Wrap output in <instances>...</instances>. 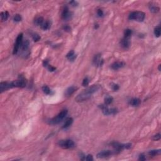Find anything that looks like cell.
I'll list each match as a JSON object with an SVG mask.
<instances>
[{
	"mask_svg": "<svg viewBox=\"0 0 161 161\" xmlns=\"http://www.w3.org/2000/svg\"><path fill=\"white\" fill-rule=\"evenodd\" d=\"M145 17V13L142 11H133L130 14L129 18L130 20H135L137 22H143Z\"/></svg>",
	"mask_w": 161,
	"mask_h": 161,
	"instance_id": "3957f363",
	"label": "cell"
},
{
	"mask_svg": "<svg viewBox=\"0 0 161 161\" xmlns=\"http://www.w3.org/2000/svg\"><path fill=\"white\" fill-rule=\"evenodd\" d=\"M41 27H42V29L44 30H49L51 27V22L49 20H47L45 22H44L43 25L41 26Z\"/></svg>",
	"mask_w": 161,
	"mask_h": 161,
	"instance_id": "ffe728a7",
	"label": "cell"
},
{
	"mask_svg": "<svg viewBox=\"0 0 161 161\" xmlns=\"http://www.w3.org/2000/svg\"><path fill=\"white\" fill-rule=\"evenodd\" d=\"M138 160L141 161H144L146 160V157H145V156L143 154H140L139 156V158H138Z\"/></svg>",
	"mask_w": 161,
	"mask_h": 161,
	"instance_id": "74e56055",
	"label": "cell"
},
{
	"mask_svg": "<svg viewBox=\"0 0 161 161\" xmlns=\"http://www.w3.org/2000/svg\"><path fill=\"white\" fill-rule=\"evenodd\" d=\"M92 62H93V64L94 65L98 66V67H100V66L103 65V63H104V59L102 57L101 55L100 54H96L94 55Z\"/></svg>",
	"mask_w": 161,
	"mask_h": 161,
	"instance_id": "52a82bcc",
	"label": "cell"
},
{
	"mask_svg": "<svg viewBox=\"0 0 161 161\" xmlns=\"http://www.w3.org/2000/svg\"><path fill=\"white\" fill-rule=\"evenodd\" d=\"M86 160L87 161H93V157H92V155H90V154H89V155H87V156H86Z\"/></svg>",
	"mask_w": 161,
	"mask_h": 161,
	"instance_id": "8d00e7d4",
	"label": "cell"
},
{
	"mask_svg": "<svg viewBox=\"0 0 161 161\" xmlns=\"http://www.w3.org/2000/svg\"><path fill=\"white\" fill-rule=\"evenodd\" d=\"M161 64H160V65H159V67H158V69H159V71H161Z\"/></svg>",
	"mask_w": 161,
	"mask_h": 161,
	"instance_id": "b9f144b4",
	"label": "cell"
},
{
	"mask_svg": "<svg viewBox=\"0 0 161 161\" xmlns=\"http://www.w3.org/2000/svg\"><path fill=\"white\" fill-rule=\"evenodd\" d=\"M161 153V149H158V150H150V151L148 152V154L150 156H152V157H154V156H157V155H160Z\"/></svg>",
	"mask_w": 161,
	"mask_h": 161,
	"instance_id": "603a6c76",
	"label": "cell"
},
{
	"mask_svg": "<svg viewBox=\"0 0 161 161\" xmlns=\"http://www.w3.org/2000/svg\"><path fill=\"white\" fill-rule=\"evenodd\" d=\"M97 15H98L99 17H102V16H103V15H104L103 10L101 9H98V11H97Z\"/></svg>",
	"mask_w": 161,
	"mask_h": 161,
	"instance_id": "d590c367",
	"label": "cell"
},
{
	"mask_svg": "<svg viewBox=\"0 0 161 161\" xmlns=\"http://www.w3.org/2000/svg\"><path fill=\"white\" fill-rule=\"evenodd\" d=\"M100 108H101L103 113L105 115H115L118 113V110L116 108H109L107 105H100Z\"/></svg>",
	"mask_w": 161,
	"mask_h": 161,
	"instance_id": "5b68a950",
	"label": "cell"
},
{
	"mask_svg": "<svg viewBox=\"0 0 161 161\" xmlns=\"http://www.w3.org/2000/svg\"><path fill=\"white\" fill-rule=\"evenodd\" d=\"M47 68L49 69V71H51V72H53V71H54L56 70V68H55V67H53L52 65H48V66H47Z\"/></svg>",
	"mask_w": 161,
	"mask_h": 161,
	"instance_id": "e575fe53",
	"label": "cell"
},
{
	"mask_svg": "<svg viewBox=\"0 0 161 161\" xmlns=\"http://www.w3.org/2000/svg\"><path fill=\"white\" fill-rule=\"evenodd\" d=\"M73 123V118L71 117L67 118H66V120H65V122L64 123L63 126H62V129H66L67 127H69Z\"/></svg>",
	"mask_w": 161,
	"mask_h": 161,
	"instance_id": "d6986e66",
	"label": "cell"
},
{
	"mask_svg": "<svg viewBox=\"0 0 161 161\" xmlns=\"http://www.w3.org/2000/svg\"><path fill=\"white\" fill-rule=\"evenodd\" d=\"M11 88H13L12 86H11V83H8V82H1L0 83V91H1V92H3L5 91H6Z\"/></svg>",
	"mask_w": 161,
	"mask_h": 161,
	"instance_id": "7c38bea8",
	"label": "cell"
},
{
	"mask_svg": "<svg viewBox=\"0 0 161 161\" xmlns=\"http://www.w3.org/2000/svg\"><path fill=\"white\" fill-rule=\"evenodd\" d=\"M22 40H23V33H20V34L18 35L16 39V42H15V45H14V49H13V55L16 54L18 53L19 49L21 47L22 42H23Z\"/></svg>",
	"mask_w": 161,
	"mask_h": 161,
	"instance_id": "8992f818",
	"label": "cell"
},
{
	"mask_svg": "<svg viewBox=\"0 0 161 161\" xmlns=\"http://www.w3.org/2000/svg\"><path fill=\"white\" fill-rule=\"evenodd\" d=\"M64 30L67 32H70L71 31V28L69 25H64L63 27Z\"/></svg>",
	"mask_w": 161,
	"mask_h": 161,
	"instance_id": "836d02e7",
	"label": "cell"
},
{
	"mask_svg": "<svg viewBox=\"0 0 161 161\" xmlns=\"http://www.w3.org/2000/svg\"><path fill=\"white\" fill-rule=\"evenodd\" d=\"M59 146L64 149L72 148L75 146V143L72 140H62L58 142Z\"/></svg>",
	"mask_w": 161,
	"mask_h": 161,
	"instance_id": "277c9868",
	"label": "cell"
},
{
	"mask_svg": "<svg viewBox=\"0 0 161 161\" xmlns=\"http://www.w3.org/2000/svg\"><path fill=\"white\" fill-rule=\"evenodd\" d=\"M67 115V110H64L60 113H59L55 117L53 118L51 120L49 121V124L50 125H57L60 122H61L63 120L66 115Z\"/></svg>",
	"mask_w": 161,
	"mask_h": 161,
	"instance_id": "7a4b0ae2",
	"label": "cell"
},
{
	"mask_svg": "<svg viewBox=\"0 0 161 161\" xmlns=\"http://www.w3.org/2000/svg\"><path fill=\"white\" fill-rule=\"evenodd\" d=\"M35 24L37 26H42L44 23V19L42 16H39L35 20Z\"/></svg>",
	"mask_w": 161,
	"mask_h": 161,
	"instance_id": "44dd1931",
	"label": "cell"
},
{
	"mask_svg": "<svg viewBox=\"0 0 161 161\" xmlns=\"http://www.w3.org/2000/svg\"><path fill=\"white\" fill-rule=\"evenodd\" d=\"M113 101V97L110 96H107L106 98H105V104L106 105H110L111 103H112Z\"/></svg>",
	"mask_w": 161,
	"mask_h": 161,
	"instance_id": "d4e9b609",
	"label": "cell"
},
{
	"mask_svg": "<svg viewBox=\"0 0 161 161\" xmlns=\"http://www.w3.org/2000/svg\"><path fill=\"white\" fill-rule=\"evenodd\" d=\"M132 147V143H127L125 144V149H130Z\"/></svg>",
	"mask_w": 161,
	"mask_h": 161,
	"instance_id": "f35d334b",
	"label": "cell"
},
{
	"mask_svg": "<svg viewBox=\"0 0 161 161\" xmlns=\"http://www.w3.org/2000/svg\"><path fill=\"white\" fill-rule=\"evenodd\" d=\"M113 154V152L111 151V150H103L101 152H99L96 156H97V158H98V159H103V158L108 157L111 156Z\"/></svg>",
	"mask_w": 161,
	"mask_h": 161,
	"instance_id": "9c48e42d",
	"label": "cell"
},
{
	"mask_svg": "<svg viewBox=\"0 0 161 161\" xmlns=\"http://www.w3.org/2000/svg\"><path fill=\"white\" fill-rule=\"evenodd\" d=\"M111 87H112L113 90L116 91H118L120 89L119 86L117 84H111Z\"/></svg>",
	"mask_w": 161,
	"mask_h": 161,
	"instance_id": "1f68e13d",
	"label": "cell"
},
{
	"mask_svg": "<svg viewBox=\"0 0 161 161\" xmlns=\"http://www.w3.org/2000/svg\"><path fill=\"white\" fill-rule=\"evenodd\" d=\"M42 91L45 94H51V90L47 86H44L42 87Z\"/></svg>",
	"mask_w": 161,
	"mask_h": 161,
	"instance_id": "83f0119b",
	"label": "cell"
},
{
	"mask_svg": "<svg viewBox=\"0 0 161 161\" xmlns=\"http://www.w3.org/2000/svg\"><path fill=\"white\" fill-rule=\"evenodd\" d=\"M120 45L121 47H123V49H128L130 47V38H126V37H123L120 41Z\"/></svg>",
	"mask_w": 161,
	"mask_h": 161,
	"instance_id": "5bb4252c",
	"label": "cell"
},
{
	"mask_svg": "<svg viewBox=\"0 0 161 161\" xmlns=\"http://www.w3.org/2000/svg\"><path fill=\"white\" fill-rule=\"evenodd\" d=\"M111 145L114 148L115 153H119L121 150L125 149V144H121V143L116 142L111 143Z\"/></svg>",
	"mask_w": 161,
	"mask_h": 161,
	"instance_id": "30bf717a",
	"label": "cell"
},
{
	"mask_svg": "<svg viewBox=\"0 0 161 161\" xmlns=\"http://www.w3.org/2000/svg\"><path fill=\"white\" fill-rule=\"evenodd\" d=\"M69 3L71 4L72 6H77L76 5H78V3H77L76 1H70V2H69Z\"/></svg>",
	"mask_w": 161,
	"mask_h": 161,
	"instance_id": "60d3db41",
	"label": "cell"
},
{
	"mask_svg": "<svg viewBox=\"0 0 161 161\" xmlns=\"http://www.w3.org/2000/svg\"><path fill=\"white\" fill-rule=\"evenodd\" d=\"M32 38L33 40H34L35 42H37L39 40H40V37L37 33H33L32 35Z\"/></svg>",
	"mask_w": 161,
	"mask_h": 161,
	"instance_id": "f1b7e54d",
	"label": "cell"
},
{
	"mask_svg": "<svg viewBox=\"0 0 161 161\" xmlns=\"http://www.w3.org/2000/svg\"><path fill=\"white\" fill-rule=\"evenodd\" d=\"M71 16H72V13L69 11V8L67 7L64 8L62 12V18L64 20H68L71 18Z\"/></svg>",
	"mask_w": 161,
	"mask_h": 161,
	"instance_id": "8fae6325",
	"label": "cell"
},
{
	"mask_svg": "<svg viewBox=\"0 0 161 161\" xmlns=\"http://www.w3.org/2000/svg\"><path fill=\"white\" fill-rule=\"evenodd\" d=\"M152 139L154 140H156V141L157 140H159L161 139V134L157 133L155 135H154L153 137H152Z\"/></svg>",
	"mask_w": 161,
	"mask_h": 161,
	"instance_id": "d6a6232c",
	"label": "cell"
},
{
	"mask_svg": "<svg viewBox=\"0 0 161 161\" xmlns=\"http://www.w3.org/2000/svg\"><path fill=\"white\" fill-rule=\"evenodd\" d=\"M30 42L28 40H26L25 41L22 42V45H21V48H22V51L23 52H27L28 49L29 48Z\"/></svg>",
	"mask_w": 161,
	"mask_h": 161,
	"instance_id": "ac0fdd59",
	"label": "cell"
},
{
	"mask_svg": "<svg viewBox=\"0 0 161 161\" xmlns=\"http://www.w3.org/2000/svg\"><path fill=\"white\" fill-rule=\"evenodd\" d=\"M125 65V62H123L122 61H116L114 63H113L111 64V69L115 70V71H116V70H118V69L123 67Z\"/></svg>",
	"mask_w": 161,
	"mask_h": 161,
	"instance_id": "4fadbf2b",
	"label": "cell"
},
{
	"mask_svg": "<svg viewBox=\"0 0 161 161\" xmlns=\"http://www.w3.org/2000/svg\"><path fill=\"white\" fill-rule=\"evenodd\" d=\"M13 20L16 22H19L22 20V16L19 14H16L15 15L14 18H13Z\"/></svg>",
	"mask_w": 161,
	"mask_h": 161,
	"instance_id": "f546056e",
	"label": "cell"
},
{
	"mask_svg": "<svg viewBox=\"0 0 161 161\" xmlns=\"http://www.w3.org/2000/svg\"><path fill=\"white\" fill-rule=\"evenodd\" d=\"M76 57H77V55L75 54L74 51L73 50H71V51H69V52L67 54V55H66V57H67V59H69V60H71V61H73V60L76 59Z\"/></svg>",
	"mask_w": 161,
	"mask_h": 161,
	"instance_id": "e0dca14e",
	"label": "cell"
},
{
	"mask_svg": "<svg viewBox=\"0 0 161 161\" xmlns=\"http://www.w3.org/2000/svg\"><path fill=\"white\" fill-rule=\"evenodd\" d=\"M100 89V86L98 84H94L90 87H87L84 90L83 92L78 94L75 98V100L78 102L84 101L86 100H87L91 98V96L93 93L97 92Z\"/></svg>",
	"mask_w": 161,
	"mask_h": 161,
	"instance_id": "6da1fadb",
	"label": "cell"
},
{
	"mask_svg": "<svg viewBox=\"0 0 161 161\" xmlns=\"http://www.w3.org/2000/svg\"><path fill=\"white\" fill-rule=\"evenodd\" d=\"M161 33V26H158L154 29V35L156 37H159Z\"/></svg>",
	"mask_w": 161,
	"mask_h": 161,
	"instance_id": "484cf974",
	"label": "cell"
},
{
	"mask_svg": "<svg viewBox=\"0 0 161 161\" xmlns=\"http://www.w3.org/2000/svg\"><path fill=\"white\" fill-rule=\"evenodd\" d=\"M89 83V79L87 78H84L83 79V81L82 85L83 86H84V87H86V86H88Z\"/></svg>",
	"mask_w": 161,
	"mask_h": 161,
	"instance_id": "4dcf8cb0",
	"label": "cell"
},
{
	"mask_svg": "<svg viewBox=\"0 0 161 161\" xmlns=\"http://www.w3.org/2000/svg\"><path fill=\"white\" fill-rule=\"evenodd\" d=\"M77 87L76 86H70L68 88L65 90V92H64V95L66 97H69V96H71L72 94L74 93L76 90H77Z\"/></svg>",
	"mask_w": 161,
	"mask_h": 161,
	"instance_id": "9a60e30c",
	"label": "cell"
},
{
	"mask_svg": "<svg viewBox=\"0 0 161 161\" xmlns=\"http://www.w3.org/2000/svg\"><path fill=\"white\" fill-rule=\"evenodd\" d=\"M9 17V13L8 11H3L1 13V18L2 22H5L8 20Z\"/></svg>",
	"mask_w": 161,
	"mask_h": 161,
	"instance_id": "7402d4cb",
	"label": "cell"
},
{
	"mask_svg": "<svg viewBox=\"0 0 161 161\" xmlns=\"http://www.w3.org/2000/svg\"><path fill=\"white\" fill-rule=\"evenodd\" d=\"M43 65H44V67H47V66L49 65V60H44V62H43Z\"/></svg>",
	"mask_w": 161,
	"mask_h": 161,
	"instance_id": "ab89813d",
	"label": "cell"
},
{
	"mask_svg": "<svg viewBox=\"0 0 161 161\" xmlns=\"http://www.w3.org/2000/svg\"><path fill=\"white\" fill-rule=\"evenodd\" d=\"M141 101L138 98H133L132 100L129 101V105L132 106H137L140 104Z\"/></svg>",
	"mask_w": 161,
	"mask_h": 161,
	"instance_id": "2e32d148",
	"label": "cell"
},
{
	"mask_svg": "<svg viewBox=\"0 0 161 161\" xmlns=\"http://www.w3.org/2000/svg\"><path fill=\"white\" fill-rule=\"evenodd\" d=\"M149 9H150V11H151V12H152V13H158V12L159 11L160 8L157 6L151 5L149 6Z\"/></svg>",
	"mask_w": 161,
	"mask_h": 161,
	"instance_id": "cb8c5ba5",
	"label": "cell"
},
{
	"mask_svg": "<svg viewBox=\"0 0 161 161\" xmlns=\"http://www.w3.org/2000/svg\"><path fill=\"white\" fill-rule=\"evenodd\" d=\"M11 86L12 87H25L27 85V83L25 80L23 79H20V80H16V81H13L11 82Z\"/></svg>",
	"mask_w": 161,
	"mask_h": 161,
	"instance_id": "ba28073f",
	"label": "cell"
},
{
	"mask_svg": "<svg viewBox=\"0 0 161 161\" xmlns=\"http://www.w3.org/2000/svg\"><path fill=\"white\" fill-rule=\"evenodd\" d=\"M132 35V30L127 29V30H125V32H124V37L130 38Z\"/></svg>",
	"mask_w": 161,
	"mask_h": 161,
	"instance_id": "4316f807",
	"label": "cell"
}]
</instances>
